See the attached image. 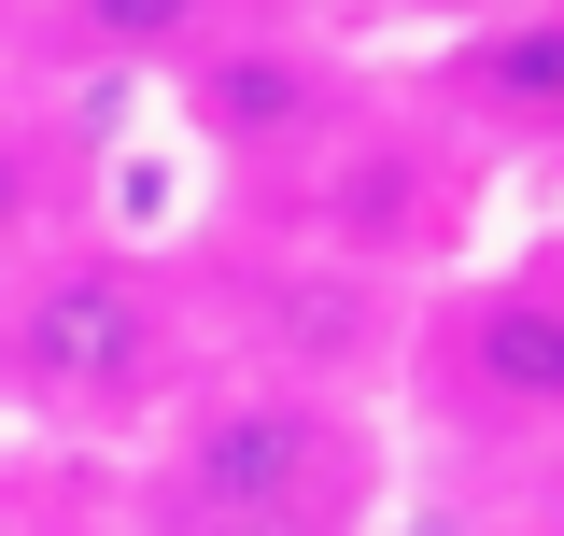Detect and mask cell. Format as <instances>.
Instances as JSON below:
<instances>
[{
	"label": "cell",
	"instance_id": "6da1fadb",
	"mask_svg": "<svg viewBox=\"0 0 564 536\" xmlns=\"http://www.w3.org/2000/svg\"><path fill=\"white\" fill-rule=\"evenodd\" d=\"M141 367H155V282L113 268V255L43 268L14 297V325H0V382L43 396V409H99V396H128Z\"/></svg>",
	"mask_w": 564,
	"mask_h": 536
},
{
	"label": "cell",
	"instance_id": "7a4b0ae2",
	"mask_svg": "<svg viewBox=\"0 0 564 536\" xmlns=\"http://www.w3.org/2000/svg\"><path fill=\"white\" fill-rule=\"evenodd\" d=\"M325 480H339V438H325L311 396H226L198 438H184V508L226 523V536L325 508Z\"/></svg>",
	"mask_w": 564,
	"mask_h": 536
},
{
	"label": "cell",
	"instance_id": "3957f363",
	"mask_svg": "<svg viewBox=\"0 0 564 536\" xmlns=\"http://www.w3.org/2000/svg\"><path fill=\"white\" fill-rule=\"evenodd\" d=\"M325 114V85H311V57H282V43H212L198 57V128L212 141H296Z\"/></svg>",
	"mask_w": 564,
	"mask_h": 536
},
{
	"label": "cell",
	"instance_id": "277c9868",
	"mask_svg": "<svg viewBox=\"0 0 564 536\" xmlns=\"http://www.w3.org/2000/svg\"><path fill=\"white\" fill-rule=\"evenodd\" d=\"M466 367H480L508 409H564V311L551 297H494L466 325Z\"/></svg>",
	"mask_w": 564,
	"mask_h": 536
},
{
	"label": "cell",
	"instance_id": "5b68a950",
	"mask_svg": "<svg viewBox=\"0 0 564 536\" xmlns=\"http://www.w3.org/2000/svg\"><path fill=\"white\" fill-rule=\"evenodd\" d=\"M466 85H480V99H508V114H564V14L466 43Z\"/></svg>",
	"mask_w": 564,
	"mask_h": 536
},
{
	"label": "cell",
	"instance_id": "8992f818",
	"mask_svg": "<svg viewBox=\"0 0 564 536\" xmlns=\"http://www.w3.org/2000/svg\"><path fill=\"white\" fill-rule=\"evenodd\" d=\"M198 29H212V0H70L85 57H184Z\"/></svg>",
	"mask_w": 564,
	"mask_h": 536
},
{
	"label": "cell",
	"instance_id": "52a82bcc",
	"mask_svg": "<svg viewBox=\"0 0 564 536\" xmlns=\"http://www.w3.org/2000/svg\"><path fill=\"white\" fill-rule=\"evenodd\" d=\"M29 212H43V156L0 128V240H29Z\"/></svg>",
	"mask_w": 564,
	"mask_h": 536
}]
</instances>
